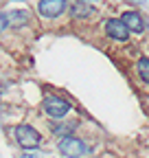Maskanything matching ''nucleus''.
<instances>
[{"label":"nucleus","mask_w":149,"mask_h":158,"mask_svg":"<svg viewBox=\"0 0 149 158\" xmlns=\"http://www.w3.org/2000/svg\"><path fill=\"white\" fill-rule=\"evenodd\" d=\"M134 2H143V0H134Z\"/></svg>","instance_id":"ddd939ff"},{"label":"nucleus","mask_w":149,"mask_h":158,"mask_svg":"<svg viewBox=\"0 0 149 158\" xmlns=\"http://www.w3.org/2000/svg\"><path fill=\"white\" fill-rule=\"evenodd\" d=\"M68 13L72 20H79V22H86V20H92L97 15V9L92 7L88 0H74V2L68 7Z\"/></svg>","instance_id":"423d86ee"},{"label":"nucleus","mask_w":149,"mask_h":158,"mask_svg":"<svg viewBox=\"0 0 149 158\" xmlns=\"http://www.w3.org/2000/svg\"><path fill=\"white\" fill-rule=\"evenodd\" d=\"M9 24H7V15H5V11H0V35H2V31L7 29Z\"/></svg>","instance_id":"9b49d317"},{"label":"nucleus","mask_w":149,"mask_h":158,"mask_svg":"<svg viewBox=\"0 0 149 158\" xmlns=\"http://www.w3.org/2000/svg\"><path fill=\"white\" fill-rule=\"evenodd\" d=\"M5 15H7L9 29H22L31 22V13L26 9H11V11H5Z\"/></svg>","instance_id":"6e6552de"},{"label":"nucleus","mask_w":149,"mask_h":158,"mask_svg":"<svg viewBox=\"0 0 149 158\" xmlns=\"http://www.w3.org/2000/svg\"><path fill=\"white\" fill-rule=\"evenodd\" d=\"M103 31L112 42H127L129 35H132V31L127 29V24L121 18H107L103 22Z\"/></svg>","instance_id":"20e7f679"},{"label":"nucleus","mask_w":149,"mask_h":158,"mask_svg":"<svg viewBox=\"0 0 149 158\" xmlns=\"http://www.w3.org/2000/svg\"><path fill=\"white\" fill-rule=\"evenodd\" d=\"M42 108H44V112L50 116V118H64L70 110H72V106H70V101L68 99H64V97H59V94H46L44 97V101H42Z\"/></svg>","instance_id":"7ed1b4c3"},{"label":"nucleus","mask_w":149,"mask_h":158,"mask_svg":"<svg viewBox=\"0 0 149 158\" xmlns=\"http://www.w3.org/2000/svg\"><path fill=\"white\" fill-rule=\"evenodd\" d=\"M57 149H59V154L66 156V158H79V156H88V154H90V147L81 141V138L72 136V134L59 138Z\"/></svg>","instance_id":"f03ea898"},{"label":"nucleus","mask_w":149,"mask_h":158,"mask_svg":"<svg viewBox=\"0 0 149 158\" xmlns=\"http://www.w3.org/2000/svg\"><path fill=\"white\" fill-rule=\"evenodd\" d=\"M79 127V121H74V118H70V121H64V118H57V123H53L50 125V132L55 134V136H68V134H72L74 130Z\"/></svg>","instance_id":"1a4fd4ad"},{"label":"nucleus","mask_w":149,"mask_h":158,"mask_svg":"<svg viewBox=\"0 0 149 158\" xmlns=\"http://www.w3.org/2000/svg\"><path fill=\"white\" fill-rule=\"evenodd\" d=\"M88 2H97V0H88Z\"/></svg>","instance_id":"f8f14e48"},{"label":"nucleus","mask_w":149,"mask_h":158,"mask_svg":"<svg viewBox=\"0 0 149 158\" xmlns=\"http://www.w3.org/2000/svg\"><path fill=\"white\" fill-rule=\"evenodd\" d=\"M13 136H15V143L20 145L22 149H37L42 145V134L37 132L33 125H26V123L18 125L13 130Z\"/></svg>","instance_id":"f257e3e1"},{"label":"nucleus","mask_w":149,"mask_h":158,"mask_svg":"<svg viewBox=\"0 0 149 158\" xmlns=\"http://www.w3.org/2000/svg\"><path fill=\"white\" fill-rule=\"evenodd\" d=\"M68 11L66 0H40L37 2V13L44 20H57Z\"/></svg>","instance_id":"39448f33"},{"label":"nucleus","mask_w":149,"mask_h":158,"mask_svg":"<svg viewBox=\"0 0 149 158\" xmlns=\"http://www.w3.org/2000/svg\"><path fill=\"white\" fill-rule=\"evenodd\" d=\"M121 20L127 24V29L132 31V33H136V35H143V33H145V20H143V15H140L136 9L123 11V13H121Z\"/></svg>","instance_id":"0eeeda50"},{"label":"nucleus","mask_w":149,"mask_h":158,"mask_svg":"<svg viewBox=\"0 0 149 158\" xmlns=\"http://www.w3.org/2000/svg\"><path fill=\"white\" fill-rule=\"evenodd\" d=\"M136 75L145 86H149V57H138L136 59Z\"/></svg>","instance_id":"9d476101"}]
</instances>
